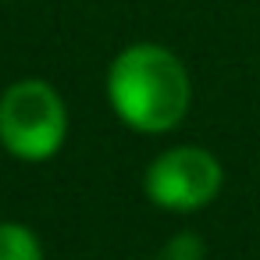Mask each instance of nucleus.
<instances>
[{
    "label": "nucleus",
    "instance_id": "nucleus-1",
    "mask_svg": "<svg viewBox=\"0 0 260 260\" xmlns=\"http://www.w3.org/2000/svg\"><path fill=\"white\" fill-rule=\"evenodd\" d=\"M107 100L132 132L164 136L189 114L192 82L168 47L132 43L107 68Z\"/></svg>",
    "mask_w": 260,
    "mask_h": 260
},
{
    "label": "nucleus",
    "instance_id": "nucleus-2",
    "mask_svg": "<svg viewBox=\"0 0 260 260\" xmlns=\"http://www.w3.org/2000/svg\"><path fill=\"white\" fill-rule=\"evenodd\" d=\"M68 136V111L61 93L43 79L11 82L0 96V146L15 160L43 164Z\"/></svg>",
    "mask_w": 260,
    "mask_h": 260
},
{
    "label": "nucleus",
    "instance_id": "nucleus-3",
    "mask_svg": "<svg viewBox=\"0 0 260 260\" xmlns=\"http://www.w3.org/2000/svg\"><path fill=\"white\" fill-rule=\"evenodd\" d=\"M224 185L221 160L203 146H171L157 153L146 168L143 189L157 210L168 214H196L217 200Z\"/></svg>",
    "mask_w": 260,
    "mask_h": 260
},
{
    "label": "nucleus",
    "instance_id": "nucleus-4",
    "mask_svg": "<svg viewBox=\"0 0 260 260\" xmlns=\"http://www.w3.org/2000/svg\"><path fill=\"white\" fill-rule=\"evenodd\" d=\"M0 260H43L36 232L18 221H0Z\"/></svg>",
    "mask_w": 260,
    "mask_h": 260
},
{
    "label": "nucleus",
    "instance_id": "nucleus-5",
    "mask_svg": "<svg viewBox=\"0 0 260 260\" xmlns=\"http://www.w3.org/2000/svg\"><path fill=\"white\" fill-rule=\"evenodd\" d=\"M160 256H164V260H203V256H207V246H203L200 235H192V232H178V235L164 246Z\"/></svg>",
    "mask_w": 260,
    "mask_h": 260
},
{
    "label": "nucleus",
    "instance_id": "nucleus-6",
    "mask_svg": "<svg viewBox=\"0 0 260 260\" xmlns=\"http://www.w3.org/2000/svg\"><path fill=\"white\" fill-rule=\"evenodd\" d=\"M150 260H164V256H150Z\"/></svg>",
    "mask_w": 260,
    "mask_h": 260
}]
</instances>
